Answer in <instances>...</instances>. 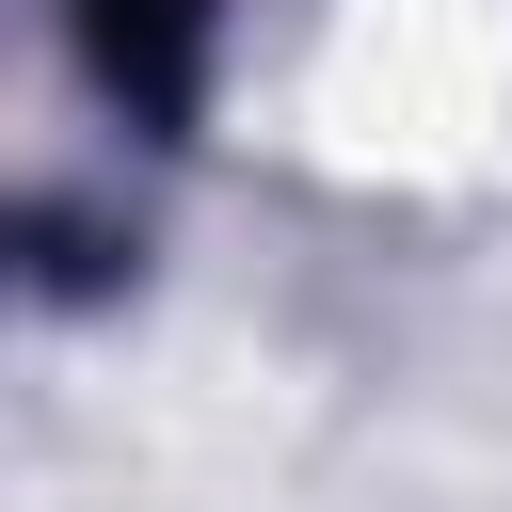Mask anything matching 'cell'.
<instances>
[{"label": "cell", "instance_id": "1", "mask_svg": "<svg viewBox=\"0 0 512 512\" xmlns=\"http://www.w3.org/2000/svg\"><path fill=\"white\" fill-rule=\"evenodd\" d=\"M288 144L352 192H448L512 144V0H320L288 48Z\"/></svg>", "mask_w": 512, "mask_h": 512}]
</instances>
